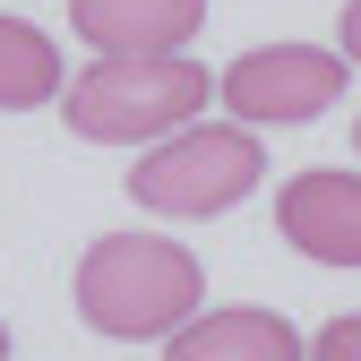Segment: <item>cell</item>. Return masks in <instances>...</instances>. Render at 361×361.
<instances>
[{
  "instance_id": "1",
  "label": "cell",
  "mask_w": 361,
  "mask_h": 361,
  "mask_svg": "<svg viewBox=\"0 0 361 361\" xmlns=\"http://www.w3.org/2000/svg\"><path fill=\"white\" fill-rule=\"evenodd\" d=\"M78 319L112 336V344H164L198 319V301H207V267L190 241H172V233H104V241H86L78 258Z\"/></svg>"
},
{
  "instance_id": "2",
  "label": "cell",
  "mask_w": 361,
  "mask_h": 361,
  "mask_svg": "<svg viewBox=\"0 0 361 361\" xmlns=\"http://www.w3.org/2000/svg\"><path fill=\"white\" fill-rule=\"evenodd\" d=\"M215 104V69L190 52H95V69L69 78L61 121L86 147H155Z\"/></svg>"
},
{
  "instance_id": "3",
  "label": "cell",
  "mask_w": 361,
  "mask_h": 361,
  "mask_svg": "<svg viewBox=\"0 0 361 361\" xmlns=\"http://www.w3.org/2000/svg\"><path fill=\"white\" fill-rule=\"evenodd\" d=\"M258 129L250 121H190L172 129V138H155L138 164H129V207L147 215H172V224H198V215H224L241 207L258 190Z\"/></svg>"
},
{
  "instance_id": "4",
  "label": "cell",
  "mask_w": 361,
  "mask_h": 361,
  "mask_svg": "<svg viewBox=\"0 0 361 361\" xmlns=\"http://www.w3.org/2000/svg\"><path fill=\"white\" fill-rule=\"evenodd\" d=\"M353 86V61L336 43H258L215 78V104L250 129H301Z\"/></svg>"
},
{
  "instance_id": "5",
  "label": "cell",
  "mask_w": 361,
  "mask_h": 361,
  "mask_svg": "<svg viewBox=\"0 0 361 361\" xmlns=\"http://www.w3.org/2000/svg\"><path fill=\"white\" fill-rule=\"evenodd\" d=\"M276 233L319 267H361V172H293L276 190Z\"/></svg>"
},
{
  "instance_id": "6",
  "label": "cell",
  "mask_w": 361,
  "mask_h": 361,
  "mask_svg": "<svg viewBox=\"0 0 361 361\" xmlns=\"http://www.w3.org/2000/svg\"><path fill=\"white\" fill-rule=\"evenodd\" d=\"M69 26L95 52H190L207 0H69Z\"/></svg>"
},
{
  "instance_id": "7",
  "label": "cell",
  "mask_w": 361,
  "mask_h": 361,
  "mask_svg": "<svg viewBox=\"0 0 361 361\" xmlns=\"http://www.w3.org/2000/svg\"><path fill=\"white\" fill-rule=\"evenodd\" d=\"M164 361H310L284 310H198L180 336H164Z\"/></svg>"
},
{
  "instance_id": "8",
  "label": "cell",
  "mask_w": 361,
  "mask_h": 361,
  "mask_svg": "<svg viewBox=\"0 0 361 361\" xmlns=\"http://www.w3.org/2000/svg\"><path fill=\"white\" fill-rule=\"evenodd\" d=\"M69 95V78H61V43L9 18L0 9V112H35V104H61Z\"/></svg>"
},
{
  "instance_id": "9",
  "label": "cell",
  "mask_w": 361,
  "mask_h": 361,
  "mask_svg": "<svg viewBox=\"0 0 361 361\" xmlns=\"http://www.w3.org/2000/svg\"><path fill=\"white\" fill-rule=\"evenodd\" d=\"M310 361H361V310L353 319H327L319 336H310Z\"/></svg>"
},
{
  "instance_id": "10",
  "label": "cell",
  "mask_w": 361,
  "mask_h": 361,
  "mask_svg": "<svg viewBox=\"0 0 361 361\" xmlns=\"http://www.w3.org/2000/svg\"><path fill=\"white\" fill-rule=\"evenodd\" d=\"M336 52L361 69V0H344V18H336Z\"/></svg>"
},
{
  "instance_id": "11",
  "label": "cell",
  "mask_w": 361,
  "mask_h": 361,
  "mask_svg": "<svg viewBox=\"0 0 361 361\" xmlns=\"http://www.w3.org/2000/svg\"><path fill=\"white\" fill-rule=\"evenodd\" d=\"M0 361H9V327H0Z\"/></svg>"
},
{
  "instance_id": "12",
  "label": "cell",
  "mask_w": 361,
  "mask_h": 361,
  "mask_svg": "<svg viewBox=\"0 0 361 361\" xmlns=\"http://www.w3.org/2000/svg\"><path fill=\"white\" fill-rule=\"evenodd\" d=\"M353 155H361V121H353Z\"/></svg>"
}]
</instances>
